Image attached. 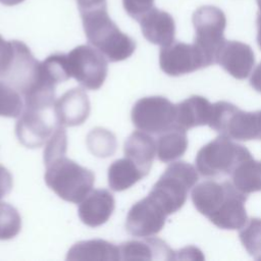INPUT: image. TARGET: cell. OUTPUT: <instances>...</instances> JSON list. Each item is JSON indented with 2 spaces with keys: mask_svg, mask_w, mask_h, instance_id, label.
Returning a JSON list of instances; mask_svg holds the SVG:
<instances>
[{
  "mask_svg": "<svg viewBox=\"0 0 261 261\" xmlns=\"http://www.w3.org/2000/svg\"><path fill=\"white\" fill-rule=\"evenodd\" d=\"M251 157L246 147L220 135L198 151L195 161L197 170L203 176L215 178L230 175L241 162Z\"/></svg>",
  "mask_w": 261,
  "mask_h": 261,
  "instance_id": "5b68a950",
  "label": "cell"
},
{
  "mask_svg": "<svg viewBox=\"0 0 261 261\" xmlns=\"http://www.w3.org/2000/svg\"><path fill=\"white\" fill-rule=\"evenodd\" d=\"M251 86L259 93H261V63L257 65L250 79Z\"/></svg>",
  "mask_w": 261,
  "mask_h": 261,
  "instance_id": "d6a6232c",
  "label": "cell"
},
{
  "mask_svg": "<svg viewBox=\"0 0 261 261\" xmlns=\"http://www.w3.org/2000/svg\"><path fill=\"white\" fill-rule=\"evenodd\" d=\"M191 196L196 209L221 229H241L248 221L247 195L230 181H202L194 187Z\"/></svg>",
  "mask_w": 261,
  "mask_h": 261,
  "instance_id": "6da1fadb",
  "label": "cell"
},
{
  "mask_svg": "<svg viewBox=\"0 0 261 261\" xmlns=\"http://www.w3.org/2000/svg\"><path fill=\"white\" fill-rule=\"evenodd\" d=\"M138 21L144 37L149 42L163 47L174 41L175 23L173 17L168 12L152 7Z\"/></svg>",
  "mask_w": 261,
  "mask_h": 261,
  "instance_id": "e0dca14e",
  "label": "cell"
},
{
  "mask_svg": "<svg viewBox=\"0 0 261 261\" xmlns=\"http://www.w3.org/2000/svg\"><path fill=\"white\" fill-rule=\"evenodd\" d=\"M79 9L89 43L103 53L108 61H122L135 52L136 42L109 17L106 0L82 5Z\"/></svg>",
  "mask_w": 261,
  "mask_h": 261,
  "instance_id": "7a4b0ae2",
  "label": "cell"
},
{
  "mask_svg": "<svg viewBox=\"0 0 261 261\" xmlns=\"http://www.w3.org/2000/svg\"><path fill=\"white\" fill-rule=\"evenodd\" d=\"M12 175L7 168L0 165V200L8 195L12 190Z\"/></svg>",
  "mask_w": 261,
  "mask_h": 261,
  "instance_id": "1f68e13d",
  "label": "cell"
},
{
  "mask_svg": "<svg viewBox=\"0 0 261 261\" xmlns=\"http://www.w3.org/2000/svg\"><path fill=\"white\" fill-rule=\"evenodd\" d=\"M13 42L15 49L13 63L2 81L8 83L23 96L38 79L40 62L24 43L16 40Z\"/></svg>",
  "mask_w": 261,
  "mask_h": 261,
  "instance_id": "4fadbf2b",
  "label": "cell"
},
{
  "mask_svg": "<svg viewBox=\"0 0 261 261\" xmlns=\"http://www.w3.org/2000/svg\"><path fill=\"white\" fill-rule=\"evenodd\" d=\"M67 55L71 77L87 90H98L107 76V58L97 48L90 45H80Z\"/></svg>",
  "mask_w": 261,
  "mask_h": 261,
  "instance_id": "ba28073f",
  "label": "cell"
},
{
  "mask_svg": "<svg viewBox=\"0 0 261 261\" xmlns=\"http://www.w3.org/2000/svg\"><path fill=\"white\" fill-rule=\"evenodd\" d=\"M159 64L162 71L170 76L191 73L210 65L204 53L195 44L174 41L161 48Z\"/></svg>",
  "mask_w": 261,
  "mask_h": 261,
  "instance_id": "8fae6325",
  "label": "cell"
},
{
  "mask_svg": "<svg viewBox=\"0 0 261 261\" xmlns=\"http://www.w3.org/2000/svg\"><path fill=\"white\" fill-rule=\"evenodd\" d=\"M118 248L122 260H170L174 258L173 251L168 245L156 238L128 241L120 244Z\"/></svg>",
  "mask_w": 261,
  "mask_h": 261,
  "instance_id": "d6986e66",
  "label": "cell"
},
{
  "mask_svg": "<svg viewBox=\"0 0 261 261\" xmlns=\"http://www.w3.org/2000/svg\"><path fill=\"white\" fill-rule=\"evenodd\" d=\"M21 228V217L10 204L0 202V241L11 240Z\"/></svg>",
  "mask_w": 261,
  "mask_h": 261,
  "instance_id": "83f0119b",
  "label": "cell"
},
{
  "mask_svg": "<svg viewBox=\"0 0 261 261\" xmlns=\"http://www.w3.org/2000/svg\"><path fill=\"white\" fill-rule=\"evenodd\" d=\"M15 54L14 42L6 41L0 35V79L3 80L13 63Z\"/></svg>",
  "mask_w": 261,
  "mask_h": 261,
  "instance_id": "f546056e",
  "label": "cell"
},
{
  "mask_svg": "<svg viewBox=\"0 0 261 261\" xmlns=\"http://www.w3.org/2000/svg\"><path fill=\"white\" fill-rule=\"evenodd\" d=\"M22 95L8 83L0 80V116L16 118L22 113Z\"/></svg>",
  "mask_w": 261,
  "mask_h": 261,
  "instance_id": "d4e9b609",
  "label": "cell"
},
{
  "mask_svg": "<svg viewBox=\"0 0 261 261\" xmlns=\"http://www.w3.org/2000/svg\"><path fill=\"white\" fill-rule=\"evenodd\" d=\"M212 104L203 96L194 95L175 105V124L188 130L206 125L211 116Z\"/></svg>",
  "mask_w": 261,
  "mask_h": 261,
  "instance_id": "ac0fdd59",
  "label": "cell"
},
{
  "mask_svg": "<svg viewBox=\"0 0 261 261\" xmlns=\"http://www.w3.org/2000/svg\"><path fill=\"white\" fill-rule=\"evenodd\" d=\"M94 173L67 158L59 157L46 164L45 182L62 200L81 203L94 186Z\"/></svg>",
  "mask_w": 261,
  "mask_h": 261,
  "instance_id": "3957f363",
  "label": "cell"
},
{
  "mask_svg": "<svg viewBox=\"0 0 261 261\" xmlns=\"http://www.w3.org/2000/svg\"><path fill=\"white\" fill-rule=\"evenodd\" d=\"M115 207L113 195L106 189H97L88 194L80 203L79 217L90 227L104 224L112 215Z\"/></svg>",
  "mask_w": 261,
  "mask_h": 261,
  "instance_id": "2e32d148",
  "label": "cell"
},
{
  "mask_svg": "<svg viewBox=\"0 0 261 261\" xmlns=\"http://www.w3.org/2000/svg\"><path fill=\"white\" fill-rule=\"evenodd\" d=\"M239 236L247 252L254 259L261 260V218L249 219Z\"/></svg>",
  "mask_w": 261,
  "mask_h": 261,
  "instance_id": "4316f807",
  "label": "cell"
},
{
  "mask_svg": "<svg viewBox=\"0 0 261 261\" xmlns=\"http://www.w3.org/2000/svg\"><path fill=\"white\" fill-rule=\"evenodd\" d=\"M87 144L90 151L98 157H109L116 150L115 136L102 127H96L89 133Z\"/></svg>",
  "mask_w": 261,
  "mask_h": 261,
  "instance_id": "484cf974",
  "label": "cell"
},
{
  "mask_svg": "<svg viewBox=\"0 0 261 261\" xmlns=\"http://www.w3.org/2000/svg\"><path fill=\"white\" fill-rule=\"evenodd\" d=\"M192 20L195 29L194 44L204 53L210 65L216 63L217 53L225 41L224 12L216 6L204 5L196 9Z\"/></svg>",
  "mask_w": 261,
  "mask_h": 261,
  "instance_id": "52a82bcc",
  "label": "cell"
},
{
  "mask_svg": "<svg viewBox=\"0 0 261 261\" xmlns=\"http://www.w3.org/2000/svg\"><path fill=\"white\" fill-rule=\"evenodd\" d=\"M95 1H99V0H77V5H83V4H88V3H92Z\"/></svg>",
  "mask_w": 261,
  "mask_h": 261,
  "instance_id": "d590c367",
  "label": "cell"
},
{
  "mask_svg": "<svg viewBox=\"0 0 261 261\" xmlns=\"http://www.w3.org/2000/svg\"><path fill=\"white\" fill-rule=\"evenodd\" d=\"M256 2H257V4H258V7H259V12H261V0H256Z\"/></svg>",
  "mask_w": 261,
  "mask_h": 261,
  "instance_id": "8d00e7d4",
  "label": "cell"
},
{
  "mask_svg": "<svg viewBox=\"0 0 261 261\" xmlns=\"http://www.w3.org/2000/svg\"><path fill=\"white\" fill-rule=\"evenodd\" d=\"M188 148L187 130L178 125L160 134L156 141V154L160 161L168 163L181 157Z\"/></svg>",
  "mask_w": 261,
  "mask_h": 261,
  "instance_id": "7402d4cb",
  "label": "cell"
},
{
  "mask_svg": "<svg viewBox=\"0 0 261 261\" xmlns=\"http://www.w3.org/2000/svg\"><path fill=\"white\" fill-rule=\"evenodd\" d=\"M208 125L231 140H261V110L248 112L226 101L212 104Z\"/></svg>",
  "mask_w": 261,
  "mask_h": 261,
  "instance_id": "8992f818",
  "label": "cell"
},
{
  "mask_svg": "<svg viewBox=\"0 0 261 261\" xmlns=\"http://www.w3.org/2000/svg\"><path fill=\"white\" fill-rule=\"evenodd\" d=\"M130 117L138 129L160 135L175 125V105L163 96L144 97L133 106Z\"/></svg>",
  "mask_w": 261,
  "mask_h": 261,
  "instance_id": "9c48e42d",
  "label": "cell"
},
{
  "mask_svg": "<svg viewBox=\"0 0 261 261\" xmlns=\"http://www.w3.org/2000/svg\"><path fill=\"white\" fill-rule=\"evenodd\" d=\"M90 110L89 97L81 88L66 91L54 104L57 122L65 127L83 124L89 117Z\"/></svg>",
  "mask_w": 261,
  "mask_h": 261,
  "instance_id": "9a60e30c",
  "label": "cell"
},
{
  "mask_svg": "<svg viewBox=\"0 0 261 261\" xmlns=\"http://www.w3.org/2000/svg\"><path fill=\"white\" fill-rule=\"evenodd\" d=\"M257 43L261 49V12H259L257 15Z\"/></svg>",
  "mask_w": 261,
  "mask_h": 261,
  "instance_id": "836d02e7",
  "label": "cell"
},
{
  "mask_svg": "<svg viewBox=\"0 0 261 261\" xmlns=\"http://www.w3.org/2000/svg\"><path fill=\"white\" fill-rule=\"evenodd\" d=\"M166 216L168 215L162 207L148 195L130 207L125 220V229L134 237H152L163 228Z\"/></svg>",
  "mask_w": 261,
  "mask_h": 261,
  "instance_id": "7c38bea8",
  "label": "cell"
},
{
  "mask_svg": "<svg viewBox=\"0 0 261 261\" xmlns=\"http://www.w3.org/2000/svg\"><path fill=\"white\" fill-rule=\"evenodd\" d=\"M22 1L23 0H0V2L5 4V5H15V4H18Z\"/></svg>",
  "mask_w": 261,
  "mask_h": 261,
  "instance_id": "e575fe53",
  "label": "cell"
},
{
  "mask_svg": "<svg viewBox=\"0 0 261 261\" xmlns=\"http://www.w3.org/2000/svg\"><path fill=\"white\" fill-rule=\"evenodd\" d=\"M233 186L243 194L261 192V161L253 157L241 162L230 174Z\"/></svg>",
  "mask_w": 261,
  "mask_h": 261,
  "instance_id": "cb8c5ba5",
  "label": "cell"
},
{
  "mask_svg": "<svg viewBox=\"0 0 261 261\" xmlns=\"http://www.w3.org/2000/svg\"><path fill=\"white\" fill-rule=\"evenodd\" d=\"M58 125L54 108L36 109L24 107L15 125L18 141L28 148L43 146Z\"/></svg>",
  "mask_w": 261,
  "mask_h": 261,
  "instance_id": "30bf717a",
  "label": "cell"
},
{
  "mask_svg": "<svg viewBox=\"0 0 261 261\" xmlns=\"http://www.w3.org/2000/svg\"><path fill=\"white\" fill-rule=\"evenodd\" d=\"M146 175L147 173L127 157L113 161L108 167V184L114 192L129 189Z\"/></svg>",
  "mask_w": 261,
  "mask_h": 261,
  "instance_id": "603a6c76",
  "label": "cell"
},
{
  "mask_svg": "<svg viewBox=\"0 0 261 261\" xmlns=\"http://www.w3.org/2000/svg\"><path fill=\"white\" fill-rule=\"evenodd\" d=\"M67 150V136L65 126L58 124L51 137L48 139L44 150L45 165L51 161L65 156Z\"/></svg>",
  "mask_w": 261,
  "mask_h": 261,
  "instance_id": "f1b7e54d",
  "label": "cell"
},
{
  "mask_svg": "<svg viewBox=\"0 0 261 261\" xmlns=\"http://www.w3.org/2000/svg\"><path fill=\"white\" fill-rule=\"evenodd\" d=\"M122 3L127 14L138 20L153 7L154 0H122Z\"/></svg>",
  "mask_w": 261,
  "mask_h": 261,
  "instance_id": "4dcf8cb0",
  "label": "cell"
},
{
  "mask_svg": "<svg viewBox=\"0 0 261 261\" xmlns=\"http://www.w3.org/2000/svg\"><path fill=\"white\" fill-rule=\"evenodd\" d=\"M216 63L234 79L244 80L253 70L255 55L248 44L225 40L217 53Z\"/></svg>",
  "mask_w": 261,
  "mask_h": 261,
  "instance_id": "5bb4252c",
  "label": "cell"
},
{
  "mask_svg": "<svg viewBox=\"0 0 261 261\" xmlns=\"http://www.w3.org/2000/svg\"><path fill=\"white\" fill-rule=\"evenodd\" d=\"M197 181L196 168L185 161H176L165 169L153 186L149 196L162 207L167 215H170L184 206L189 191Z\"/></svg>",
  "mask_w": 261,
  "mask_h": 261,
  "instance_id": "277c9868",
  "label": "cell"
},
{
  "mask_svg": "<svg viewBox=\"0 0 261 261\" xmlns=\"http://www.w3.org/2000/svg\"><path fill=\"white\" fill-rule=\"evenodd\" d=\"M123 151L125 157L149 173L156 154V142L150 135L143 130L132 133L124 142Z\"/></svg>",
  "mask_w": 261,
  "mask_h": 261,
  "instance_id": "ffe728a7",
  "label": "cell"
},
{
  "mask_svg": "<svg viewBox=\"0 0 261 261\" xmlns=\"http://www.w3.org/2000/svg\"><path fill=\"white\" fill-rule=\"evenodd\" d=\"M119 248L105 240L81 241L68 251L66 260H119Z\"/></svg>",
  "mask_w": 261,
  "mask_h": 261,
  "instance_id": "44dd1931",
  "label": "cell"
}]
</instances>
